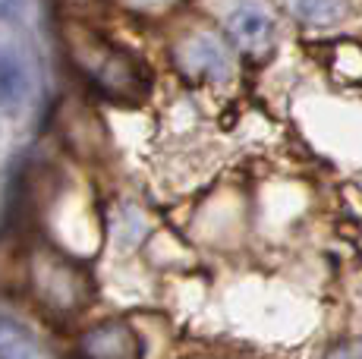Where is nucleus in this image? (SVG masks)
<instances>
[{
    "label": "nucleus",
    "mask_w": 362,
    "mask_h": 359,
    "mask_svg": "<svg viewBox=\"0 0 362 359\" xmlns=\"http://www.w3.org/2000/svg\"><path fill=\"white\" fill-rule=\"evenodd\" d=\"M180 66L196 79H211V82H224L233 73V60L230 51L221 38L214 35H192L180 47Z\"/></svg>",
    "instance_id": "3"
},
{
    "label": "nucleus",
    "mask_w": 362,
    "mask_h": 359,
    "mask_svg": "<svg viewBox=\"0 0 362 359\" xmlns=\"http://www.w3.org/2000/svg\"><path fill=\"white\" fill-rule=\"evenodd\" d=\"M290 6L303 23L312 25H334L346 16V0H290Z\"/></svg>",
    "instance_id": "7"
},
{
    "label": "nucleus",
    "mask_w": 362,
    "mask_h": 359,
    "mask_svg": "<svg viewBox=\"0 0 362 359\" xmlns=\"http://www.w3.org/2000/svg\"><path fill=\"white\" fill-rule=\"evenodd\" d=\"M79 353L86 359H139V337L127 322H104L79 337Z\"/></svg>",
    "instance_id": "4"
},
{
    "label": "nucleus",
    "mask_w": 362,
    "mask_h": 359,
    "mask_svg": "<svg viewBox=\"0 0 362 359\" xmlns=\"http://www.w3.org/2000/svg\"><path fill=\"white\" fill-rule=\"evenodd\" d=\"M32 290L47 309L73 312L88 300V281L60 255H38L32 261Z\"/></svg>",
    "instance_id": "2"
},
{
    "label": "nucleus",
    "mask_w": 362,
    "mask_h": 359,
    "mask_svg": "<svg viewBox=\"0 0 362 359\" xmlns=\"http://www.w3.org/2000/svg\"><path fill=\"white\" fill-rule=\"evenodd\" d=\"M211 359H218V356H211Z\"/></svg>",
    "instance_id": "11"
},
{
    "label": "nucleus",
    "mask_w": 362,
    "mask_h": 359,
    "mask_svg": "<svg viewBox=\"0 0 362 359\" xmlns=\"http://www.w3.org/2000/svg\"><path fill=\"white\" fill-rule=\"evenodd\" d=\"M227 25L246 51H264L274 41V19L262 4H252V0L233 6L230 16H227Z\"/></svg>",
    "instance_id": "5"
},
{
    "label": "nucleus",
    "mask_w": 362,
    "mask_h": 359,
    "mask_svg": "<svg viewBox=\"0 0 362 359\" xmlns=\"http://www.w3.org/2000/svg\"><path fill=\"white\" fill-rule=\"evenodd\" d=\"M25 70L13 54H0V107H13L23 101L25 95Z\"/></svg>",
    "instance_id": "6"
},
{
    "label": "nucleus",
    "mask_w": 362,
    "mask_h": 359,
    "mask_svg": "<svg viewBox=\"0 0 362 359\" xmlns=\"http://www.w3.org/2000/svg\"><path fill=\"white\" fill-rule=\"evenodd\" d=\"M325 359H362V343H340Z\"/></svg>",
    "instance_id": "9"
},
{
    "label": "nucleus",
    "mask_w": 362,
    "mask_h": 359,
    "mask_svg": "<svg viewBox=\"0 0 362 359\" xmlns=\"http://www.w3.org/2000/svg\"><path fill=\"white\" fill-rule=\"evenodd\" d=\"M0 359H41L35 341L19 324L0 322Z\"/></svg>",
    "instance_id": "8"
},
{
    "label": "nucleus",
    "mask_w": 362,
    "mask_h": 359,
    "mask_svg": "<svg viewBox=\"0 0 362 359\" xmlns=\"http://www.w3.org/2000/svg\"><path fill=\"white\" fill-rule=\"evenodd\" d=\"M73 57H76V66L110 98L132 101L142 95L145 76L136 66V60L127 57L120 47L107 45V41L95 35H86L73 41Z\"/></svg>",
    "instance_id": "1"
},
{
    "label": "nucleus",
    "mask_w": 362,
    "mask_h": 359,
    "mask_svg": "<svg viewBox=\"0 0 362 359\" xmlns=\"http://www.w3.org/2000/svg\"><path fill=\"white\" fill-rule=\"evenodd\" d=\"M66 6H76V10H86V6H95L98 0H64Z\"/></svg>",
    "instance_id": "10"
}]
</instances>
